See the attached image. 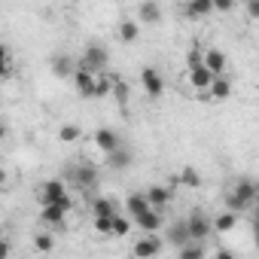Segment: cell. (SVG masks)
<instances>
[{
    "mask_svg": "<svg viewBox=\"0 0 259 259\" xmlns=\"http://www.w3.org/2000/svg\"><path fill=\"white\" fill-rule=\"evenodd\" d=\"M256 195H259V189H256L250 180H238V183L229 189L226 204H229V210H232V213H241V210H247V207L256 201Z\"/></svg>",
    "mask_w": 259,
    "mask_h": 259,
    "instance_id": "cell-1",
    "label": "cell"
},
{
    "mask_svg": "<svg viewBox=\"0 0 259 259\" xmlns=\"http://www.w3.org/2000/svg\"><path fill=\"white\" fill-rule=\"evenodd\" d=\"M40 204H43V207H46V204H58V207H64V210H73V198L67 195V186H64L61 180H49V183L40 186Z\"/></svg>",
    "mask_w": 259,
    "mask_h": 259,
    "instance_id": "cell-2",
    "label": "cell"
},
{
    "mask_svg": "<svg viewBox=\"0 0 259 259\" xmlns=\"http://www.w3.org/2000/svg\"><path fill=\"white\" fill-rule=\"evenodd\" d=\"M186 226H189V235H192V241H195V244L207 241V238H210V232H213V220H210L204 210H192V213L186 217Z\"/></svg>",
    "mask_w": 259,
    "mask_h": 259,
    "instance_id": "cell-3",
    "label": "cell"
},
{
    "mask_svg": "<svg viewBox=\"0 0 259 259\" xmlns=\"http://www.w3.org/2000/svg\"><path fill=\"white\" fill-rule=\"evenodd\" d=\"M67 177H70L79 189H95V186H98V168H95L92 162H79V165H73V168L67 171Z\"/></svg>",
    "mask_w": 259,
    "mask_h": 259,
    "instance_id": "cell-4",
    "label": "cell"
},
{
    "mask_svg": "<svg viewBox=\"0 0 259 259\" xmlns=\"http://www.w3.org/2000/svg\"><path fill=\"white\" fill-rule=\"evenodd\" d=\"M107 61H110V55H107V49H104L101 43H89V46H85L82 64H85L89 70H95V73H107Z\"/></svg>",
    "mask_w": 259,
    "mask_h": 259,
    "instance_id": "cell-5",
    "label": "cell"
},
{
    "mask_svg": "<svg viewBox=\"0 0 259 259\" xmlns=\"http://www.w3.org/2000/svg\"><path fill=\"white\" fill-rule=\"evenodd\" d=\"M168 244H171V247H177V250H183V247L195 244V241H192V235H189L186 220H174V223L168 226Z\"/></svg>",
    "mask_w": 259,
    "mask_h": 259,
    "instance_id": "cell-6",
    "label": "cell"
},
{
    "mask_svg": "<svg viewBox=\"0 0 259 259\" xmlns=\"http://www.w3.org/2000/svg\"><path fill=\"white\" fill-rule=\"evenodd\" d=\"M141 85H144V92H147L150 98H159V95L165 92V79H162V73H159L156 67H144V70H141Z\"/></svg>",
    "mask_w": 259,
    "mask_h": 259,
    "instance_id": "cell-7",
    "label": "cell"
},
{
    "mask_svg": "<svg viewBox=\"0 0 259 259\" xmlns=\"http://www.w3.org/2000/svg\"><path fill=\"white\" fill-rule=\"evenodd\" d=\"M95 79H98V73L89 70L85 64H79L76 73H73V85H76V92H79L82 98H92V92H95Z\"/></svg>",
    "mask_w": 259,
    "mask_h": 259,
    "instance_id": "cell-8",
    "label": "cell"
},
{
    "mask_svg": "<svg viewBox=\"0 0 259 259\" xmlns=\"http://www.w3.org/2000/svg\"><path fill=\"white\" fill-rule=\"evenodd\" d=\"M95 147L104 156H110V153H116L122 147V141H119V135L113 132V128H98V132H95Z\"/></svg>",
    "mask_w": 259,
    "mask_h": 259,
    "instance_id": "cell-9",
    "label": "cell"
},
{
    "mask_svg": "<svg viewBox=\"0 0 259 259\" xmlns=\"http://www.w3.org/2000/svg\"><path fill=\"white\" fill-rule=\"evenodd\" d=\"M159 250H162V238L159 235H144L135 244V259H153V256H159Z\"/></svg>",
    "mask_w": 259,
    "mask_h": 259,
    "instance_id": "cell-10",
    "label": "cell"
},
{
    "mask_svg": "<svg viewBox=\"0 0 259 259\" xmlns=\"http://www.w3.org/2000/svg\"><path fill=\"white\" fill-rule=\"evenodd\" d=\"M125 210H128V217H132V220H138V217H144L147 210H153L150 201H147V192H132V195L125 198Z\"/></svg>",
    "mask_w": 259,
    "mask_h": 259,
    "instance_id": "cell-11",
    "label": "cell"
},
{
    "mask_svg": "<svg viewBox=\"0 0 259 259\" xmlns=\"http://www.w3.org/2000/svg\"><path fill=\"white\" fill-rule=\"evenodd\" d=\"M171 198H174V192H171L168 186H162V183H156V186H150V189H147V201H150V207H153V210H159V207L171 204Z\"/></svg>",
    "mask_w": 259,
    "mask_h": 259,
    "instance_id": "cell-12",
    "label": "cell"
},
{
    "mask_svg": "<svg viewBox=\"0 0 259 259\" xmlns=\"http://www.w3.org/2000/svg\"><path fill=\"white\" fill-rule=\"evenodd\" d=\"M64 220H67V210L58 207V204H46V207L40 210V223H43V226L58 229V226H64Z\"/></svg>",
    "mask_w": 259,
    "mask_h": 259,
    "instance_id": "cell-13",
    "label": "cell"
},
{
    "mask_svg": "<svg viewBox=\"0 0 259 259\" xmlns=\"http://www.w3.org/2000/svg\"><path fill=\"white\" fill-rule=\"evenodd\" d=\"M76 67H79V64H73V58L64 55V52L52 55V73H55V76H61V79H64V76H73Z\"/></svg>",
    "mask_w": 259,
    "mask_h": 259,
    "instance_id": "cell-14",
    "label": "cell"
},
{
    "mask_svg": "<svg viewBox=\"0 0 259 259\" xmlns=\"http://www.w3.org/2000/svg\"><path fill=\"white\" fill-rule=\"evenodd\" d=\"M204 67L213 73V76H223L226 73V55L220 49H204Z\"/></svg>",
    "mask_w": 259,
    "mask_h": 259,
    "instance_id": "cell-15",
    "label": "cell"
},
{
    "mask_svg": "<svg viewBox=\"0 0 259 259\" xmlns=\"http://www.w3.org/2000/svg\"><path fill=\"white\" fill-rule=\"evenodd\" d=\"M213 73L207 70V67H195V70H189V85L192 89H198V92H207L210 85H213Z\"/></svg>",
    "mask_w": 259,
    "mask_h": 259,
    "instance_id": "cell-16",
    "label": "cell"
},
{
    "mask_svg": "<svg viewBox=\"0 0 259 259\" xmlns=\"http://www.w3.org/2000/svg\"><path fill=\"white\" fill-rule=\"evenodd\" d=\"M183 13L189 19H201V16H210L213 13V0H189V4L183 7Z\"/></svg>",
    "mask_w": 259,
    "mask_h": 259,
    "instance_id": "cell-17",
    "label": "cell"
},
{
    "mask_svg": "<svg viewBox=\"0 0 259 259\" xmlns=\"http://www.w3.org/2000/svg\"><path fill=\"white\" fill-rule=\"evenodd\" d=\"M135 223H138L147 235H156V232L162 229V213H159V210H147V213H144V217H138Z\"/></svg>",
    "mask_w": 259,
    "mask_h": 259,
    "instance_id": "cell-18",
    "label": "cell"
},
{
    "mask_svg": "<svg viewBox=\"0 0 259 259\" xmlns=\"http://www.w3.org/2000/svg\"><path fill=\"white\" fill-rule=\"evenodd\" d=\"M138 16H141V22H144V25H159V22H162V7L150 0V4H141Z\"/></svg>",
    "mask_w": 259,
    "mask_h": 259,
    "instance_id": "cell-19",
    "label": "cell"
},
{
    "mask_svg": "<svg viewBox=\"0 0 259 259\" xmlns=\"http://www.w3.org/2000/svg\"><path fill=\"white\" fill-rule=\"evenodd\" d=\"M229 95H232V85H229V79H226V76H217V79H213V85L207 89V98H210V101H226Z\"/></svg>",
    "mask_w": 259,
    "mask_h": 259,
    "instance_id": "cell-20",
    "label": "cell"
},
{
    "mask_svg": "<svg viewBox=\"0 0 259 259\" xmlns=\"http://www.w3.org/2000/svg\"><path fill=\"white\" fill-rule=\"evenodd\" d=\"M138 37H141V25H138V22L125 19V22L119 25V40H122V43H135Z\"/></svg>",
    "mask_w": 259,
    "mask_h": 259,
    "instance_id": "cell-21",
    "label": "cell"
},
{
    "mask_svg": "<svg viewBox=\"0 0 259 259\" xmlns=\"http://www.w3.org/2000/svg\"><path fill=\"white\" fill-rule=\"evenodd\" d=\"M92 217H95V220H101V217H116L113 201H110V198H95V201H92Z\"/></svg>",
    "mask_w": 259,
    "mask_h": 259,
    "instance_id": "cell-22",
    "label": "cell"
},
{
    "mask_svg": "<svg viewBox=\"0 0 259 259\" xmlns=\"http://www.w3.org/2000/svg\"><path fill=\"white\" fill-rule=\"evenodd\" d=\"M235 226H238V213H232V210L213 217V232H232Z\"/></svg>",
    "mask_w": 259,
    "mask_h": 259,
    "instance_id": "cell-23",
    "label": "cell"
},
{
    "mask_svg": "<svg viewBox=\"0 0 259 259\" xmlns=\"http://www.w3.org/2000/svg\"><path fill=\"white\" fill-rule=\"evenodd\" d=\"M107 162H110L113 168H128V165H132V150H128V147H119L116 153L107 156Z\"/></svg>",
    "mask_w": 259,
    "mask_h": 259,
    "instance_id": "cell-24",
    "label": "cell"
},
{
    "mask_svg": "<svg viewBox=\"0 0 259 259\" xmlns=\"http://www.w3.org/2000/svg\"><path fill=\"white\" fill-rule=\"evenodd\" d=\"M177 180H180V183H183L186 189H198V186H201V174H198L195 168H183Z\"/></svg>",
    "mask_w": 259,
    "mask_h": 259,
    "instance_id": "cell-25",
    "label": "cell"
},
{
    "mask_svg": "<svg viewBox=\"0 0 259 259\" xmlns=\"http://www.w3.org/2000/svg\"><path fill=\"white\" fill-rule=\"evenodd\" d=\"M34 247H37L40 253H52V247H55V235H52V232H37V235H34Z\"/></svg>",
    "mask_w": 259,
    "mask_h": 259,
    "instance_id": "cell-26",
    "label": "cell"
},
{
    "mask_svg": "<svg viewBox=\"0 0 259 259\" xmlns=\"http://www.w3.org/2000/svg\"><path fill=\"white\" fill-rule=\"evenodd\" d=\"M79 135H82L79 125H61V128H58V141H61V144H76Z\"/></svg>",
    "mask_w": 259,
    "mask_h": 259,
    "instance_id": "cell-27",
    "label": "cell"
},
{
    "mask_svg": "<svg viewBox=\"0 0 259 259\" xmlns=\"http://www.w3.org/2000/svg\"><path fill=\"white\" fill-rule=\"evenodd\" d=\"M186 64H189V70H195V67H204V49L195 43L189 52H186Z\"/></svg>",
    "mask_w": 259,
    "mask_h": 259,
    "instance_id": "cell-28",
    "label": "cell"
},
{
    "mask_svg": "<svg viewBox=\"0 0 259 259\" xmlns=\"http://www.w3.org/2000/svg\"><path fill=\"white\" fill-rule=\"evenodd\" d=\"M177 259H204V244H189L177 250Z\"/></svg>",
    "mask_w": 259,
    "mask_h": 259,
    "instance_id": "cell-29",
    "label": "cell"
},
{
    "mask_svg": "<svg viewBox=\"0 0 259 259\" xmlns=\"http://www.w3.org/2000/svg\"><path fill=\"white\" fill-rule=\"evenodd\" d=\"M128 232H132V220H125L122 213H116V220H113V235H119V238H125Z\"/></svg>",
    "mask_w": 259,
    "mask_h": 259,
    "instance_id": "cell-30",
    "label": "cell"
},
{
    "mask_svg": "<svg viewBox=\"0 0 259 259\" xmlns=\"http://www.w3.org/2000/svg\"><path fill=\"white\" fill-rule=\"evenodd\" d=\"M113 98H116L119 104H128V82L116 79V82H113Z\"/></svg>",
    "mask_w": 259,
    "mask_h": 259,
    "instance_id": "cell-31",
    "label": "cell"
},
{
    "mask_svg": "<svg viewBox=\"0 0 259 259\" xmlns=\"http://www.w3.org/2000/svg\"><path fill=\"white\" fill-rule=\"evenodd\" d=\"M113 220H116V217H101V220H95V232H98V235H113Z\"/></svg>",
    "mask_w": 259,
    "mask_h": 259,
    "instance_id": "cell-32",
    "label": "cell"
},
{
    "mask_svg": "<svg viewBox=\"0 0 259 259\" xmlns=\"http://www.w3.org/2000/svg\"><path fill=\"white\" fill-rule=\"evenodd\" d=\"M0 55H4V76H13L16 64H13V55H10V49H0Z\"/></svg>",
    "mask_w": 259,
    "mask_h": 259,
    "instance_id": "cell-33",
    "label": "cell"
},
{
    "mask_svg": "<svg viewBox=\"0 0 259 259\" xmlns=\"http://www.w3.org/2000/svg\"><path fill=\"white\" fill-rule=\"evenodd\" d=\"M247 13H250V19L259 22V0H250V4H247Z\"/></svg>",
    "mask_w": 259,
    "mask_h": 259,
    "instance_id": "cell-34",
    "label": "cell"
},
{
    "mask_svg": "<svg viewBox=\"0 0 259 259\" xmlns=\"http://www.w3.org/2000/svg\"><path fill=\"white\" fill-rule=\"evenodd\" d=\"M235 4H232V0H217V4H213V10H220V13H229Z\"/></svg>",
    "mask_w": 259,
    "mask_h": 259,
    "instance_id": "cell-35",
    "label": "cell"
},
{
    "mask_svg": "<svg viewBox=\"0 0 259 259\" xmlns=\"http://www.w3.org/2000/svg\"><path fill=\"white\" fill-rule=\"evenodd\" d=\"M213 259H235V253H232V250H217Z\"/></svg>",
    "mask_w": 259,
    "mask_h": 259,
    "instance_id": "cell-36",
    "label": "cell"
},
{
    "mask_svg": "<svg viewBox=\"0 0 259 259\" xmlns=\"http://www.w3.org/2000/svg\"><path fill=\"white\" fill-rule=\"evenodd\" d=\"M253 229H259V207L253 210Z\"/></svg>",
    "mask_w": 259,
    "mask_h": 259,
    "instance_id": "cell-37",
    "label": "cell"
},
{
    "mask_svg": "<svg viewBox=\"0 0 259 259\" xmlns=\"http://www.w3.org/2000/svg\"><path fill=\"white\" fill-rule=\"evenodd\" d=\"M256 250H259V229H256Z\"/></svg>",
    "mask_w": 259,
    "mask_h": 259,
    "instance_id": "cell-38",
    "label": "cell"
}]
</instances>
